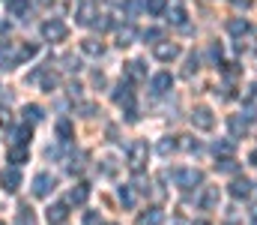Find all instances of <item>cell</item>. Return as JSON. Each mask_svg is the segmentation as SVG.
Returning a JSON list of instances; mask_svg holds the SVG:
<instances>
[{"label":"cell","instance_id":"1","mask_svg":"<svg viewBox=\"0 0 257 225\" xmlns=\"http://www.w3.org/2000/svg\"><path fill=\"white\" fill-rule=\"evenodd\" d=\"M174 183H177V189L189 192V189H197V186L203 183V174H200L197 168H177V171H174Z\"/></svg>","mask_w":257,"mask_h":225},{"label":"cell","instance_id":"2","mask_svg":"<svg viewBox=\"0 0 257 225\" xmlns=\"http://www.w3.org/2000/svg\"><path fill=\"white\" fill-rule=\"evenodd\" d=\"M147 156H150L147 141H132V144H128V156H126L128 168H132L135 174H141V171H144V165H147Z\"/></svg>","mask_w":257,"mask_h":225},{"label":"cell","instance_id":"3","mask_svg":"<svg viewBox=\"0 0 257 225\" xmlns=\"http://www.w3.org/2000/svg\"><path fill=\"white\" fill-rule=\"evenodd\" d=\"M66 33H69V27H66L63 18H48V21H42V39H45V42H63Z\"/></svg>","mask_w":257,"mask_h":225},{"label":"cell","instance_id":"4","mask_svg":"<svg viewBox=\"0 0 257 225\" xmlns=\"http://www.w3.org/2000/svg\"><path fill=\"white\" fill-rule=\"evenodd\" d=\"M21 63V45L15 42H0V66L3 69H15Z\"/></svg>","mask_w":257,"mask_h":225},{"label":"cell","instance_id":"5","mask_svg":"<svg viewBox=\"0 0 257 225\" xmlns=\"http://www.w3.org/2000/svg\"><path fill=\"white\" fill-rule=\"evenodd\" d=\"M192 126L194 129H200V132H209V129L215 126V114H212V108L197 105V108L192 111Z\"/></svg>","mask_w":257,"mask_h":225},{"label":"cell","instance_id":"6","mask_svg":"<svg viewBox=\"0 0 257 225\" xmlns=\"http://www.w3.org/2000/svg\"><path fill=\"white\" fill-rule=\"evenodd\" d=\"M54 186H57V180H54L48 171H39V174L33 177V195H36V198H48V195L54 192Z\"/></svg>","mask_w":257,"mask_h":225},{"label":"cell","instance_id":"7","mask_svg":"<svg viewBox=\"0 0 257 225\" xmlns=\"http://www.w3.org/2000/svg\"><path fill=\"white\" fill-rule=\"evenodd\" d=\"M153 54H156V60L171 63V60L180 57V45L177 42H159V45H153Z\"/></svg>","mask_w":257,"mask_h":225},{"label":"cell","instance_id":"8","mask_svg":"<svg viewBox=\"0 0 257 225\" xmlns=\"http://www.w3.org/2000/svg\"><path fill=\"white\" fill-rule=\"evenodd\" d=\"M111 99H114L117 105H123V108L135 105V93H132V84H128V81H120V84L111 90Z\"/></svg>","mask_w":257,"mask_h":225},{"label":"cell","instance_id":"9","mask_svg":"<svg viewBox=\"0 0 257 225\" xmlns=\"http://www.w3.org/2000/svg\"><path fill=\"white\" fill-rule=\"evenodd\" d=\"M171 87H174V75L171 72H156L150 78V90H153L156 96H165Z\"/></svg>","mask_w":257,"mask_h":225},{"label":"cell","instance_id":"10","mask_svg":"<svg viewBox=\"0 0 257 225\" xmlns=\"http://www.w3.org/2000/svg\"><path fill=\"white\" fill-rule=\"evenodd\" d=\"M248 123H251V114H230L227 117V126H230V138H242L248 132Z\"/></svg>","mask_w":257,"mask_h":225},{"label":"cell","instance_id":"11","mask_svg":"<svg viewBox=\"0 0 257 225\" xmlns=\"http://www.w3.org/2000/svg\"><path fill=\"white\" fill-rule=\"evenodd\" d=\"M96 18H99V15H96V3H81L78 12H75V21H78L81 27H90V24L96 27Z\"/></svg>","mask_w":257,"mask_h":225},{"label":"cell","instance_id":"12","mask_svg":"<svg viewBox=\"0 0 257 225\" xmlns=\"http://www.w3.org/2000/svg\"><path fill=\"white\" fill-rule=\"evenodd\" d=\"M87 198H90V183H75L69 189V195H66V204L81 207V204H87Z\"/></svg>","mask_w":257,"mask_h":225},{"label":"cell","instance_id":"13","mask_svg":"<svg viewBox=\"0 0 257 225\" xmlns=\"http://www.w3.org/2000/svg\"><path fill=\"white\" fill-rule=\"evenodd\" d=\"M218 198H221V192H218V186H203V192H200V210H215L218 207Z\"/></svg>","mask_w":257,"mask_h":225},{"label":"cell","instance_id":"14","mask_svg":"<svg viewBox=\"0 0 257 225\" xmlns=\"http://www.w3.org/2000/svg\"><path fill=\"white\" fill-rule=\"evenodd\" d=\"M45 216H48V222H51V225H63L66 219H69V204H66V201L51 204V207L45 210Z\"/></svg>","mask_w":257,"mask_h":225},{"label":"cell","instance_id":"15","mask_svg":"<svg viewBox=\"0 0 257 225\" xmlns=\"http://www.w3.org/2000/svg\"><path fill=\"white\" fill-rule=\"evenodd\" d=\"M0 183H3V189H6V192H15V189L21 186V171H18L15 165H12V168H3Z\"/></svg>","mask_w":257,"mask_h":225},{"label":"cell","instance_id":"16","mask_svg":"<svg viewBox=\"0 0 257 225\" xmlns=\"http://www.w3.org/2000/svg\"><path fill=\"white\" fill-rule=\"evenodd\" d=\"M227 192H230L236 201H239V198H248V195H251V180H248V177H236Z\"/></svg>","mask_w":257,"mask_h":225},{"label":"cell","instance_id":"17","mask_svg":"<svg viewBox=\"0 0 257 225\" xmlns=\"http://www.w3.org/2000/svg\"><path fill=\"white\" fill-rule=\"evenodd\" d=\"M123 72H126L128 81H144V78H147V66H144L141 60H128L126 66H123Z\"/></svg>","mask_w":257,"mask_h":225},{"label":"cell","instance_id":"18","mask_svg":"<svg viewBox=\"0 0 257 225\" xmlns=\"http://www.w3.org/2000/svg\"><path fill=\"white\" fill-rule=\"evenodd\" d=\"M6 9L12 18H27L30 15V0H6Z\"/></svg>","mask_w":257,"mask_h":225},{"label":"cell","instance_id":"19","mask_svg":"<svg viewBox=\"0 0 257 225\" xmlns=\"http://www.w3.org/2000/svg\"><path fill=\"white\" fill-rule=\"evenodd\" d=\"M135 39H138V30H135V24H123V27L117 30V45H120V48H128Z\"/></svg>","mask_w":257,"mask_h":225},{"label":"cell","instance_id":"20","mask_svg":"<svg viewBox=\"0 0 257 225\" xmlns=\"http://www.w3.org/2000/svg\"><path fill=\"white\" fill-rule=\"evenodd\" d=\"M165 222V213L159 207H147L141 216H138V225H162Z\"/></svg>","mask_w":257,"mask_h":225},{"label":"cell","instance_id":"21","mask_svg":"<svg viewBox=\"0 0 257 225\" xmlns=\"http://www.w3.org/2000/svg\"><path fill=\"white\" fill-rule=\"evenodd\" d=\"M27 156H30V150L24 147V144H12V147L6 150V159H9L15 168H18L21 162H27Z\"/></svg>","mask_w":257,"mask_h":225},{"label":"cell","instance_id":"22","mask_svg":"<svg viewBox=\"0 0 257 225\" xmlns=\"http://www.w3.org/2000/svg\"><path fill=\"white\" fill-rule=\"evenodd\" d=\"M81 51H84V54H90V57H102V51H105V45H102L99 39H93V36H87V39H81Z\"/></svg>","mask_w":257,"mask_h":225},{"label":"cell","instance_id":"23","mask_svg":"<svg viewBox=\"0 0 257 225\" xmlns=\"http://www.w3.org/2000/svg\"><path fill=\"white\" fill-rule=\"evenodd\" d=\"M30 138H33L30 123H21L18 129H12V141H15V144H24V147H27V144H30Z\"/></svg>","mask_w":257,"mask_h":225},{"label":"cell","instance_id":"24","mask_svg":"<svg viewBox=\"0 0 257 225\" xmlns=\"http://www.w3.org/2000/svg\"><path fill=\"white\" fill-rule=\"evenodd\" d=\"M227 30H230L233 36H245V33L251 30V24H248L245 18H230V21H227Z\"/></svg>","mask_w":257,"mask_h":225},{"label":"cell","instance_id":"25","mask_svg":"<svg viewBox=\"0 0 257 225\" xmlns=\"http://www.w3.org/2000/svg\"><path fill=\"white\" fill-rule=\"evenodd\" d=\"M117 198H120V204H123V207H135L138 192H135L132 186H120V189H117Z\"/></svg>","mask_w":257,"mask_h":225},{"label":"cell","instance_id":"26","mask_svg":"<svg viewBox=\"0 0 257 225\" xmlns=\"http://www.w3.org/2000/svg\"><path fill=\"white\" fill-rule=\"evenodd\" d=\"M72 132H75V129H72V120H57V138H60V141H63V144H69V141H72Z\"/></svg>","mask_w":257,"mask_h":225},{"label":"cell","instance_id":"27","mask_svg":"<svg viewBox=\"0 0 257 225\" xmlns=\"http://www.w3.org/2000/svg\"><path fill=\"white\" fill-rule=\"evenodd\" d=\"M15 225H36V213L24 204V207H18V216H15Z\"/></svg>","mask_w":257,"mask_h":225},{"label":"cell","instance_id":"28","mask_svg":"<svg viewBox=\"0 0 257 225\" xmlns=\"http://www.w3.org/2000/svg\"><path fill=\"white\" fill-rule=\"evenodd\" d=\"M48 66H51V63H48ZM48 66H45V72H42V78H39V87H42L45 93H51V90L57 87V75L48 72Z\"/></svg>","mask_w":257,"mask_h":225},{"label":"cell","instance_id":"29","mask_svg":"<svg viewBox=\"0 0 257 225\" xmlns=\"http://www.w3.org/2000/svg\"><path fill=\"white\" fill-rule=\"evenodd\" d=\"M168 21H171V24H177V27H186V9H183V6L168 9Z\"/></svg>","mask_w":257,"mask_h":225},{"label":"cell","instance_id":"30","mask_svg":"<svg viewBox=\"0 0 257 225\" xmlns=\"http://www.w3.org/2000/svg\"><path fill=\"white\" fill-rule=\"evenodd\" d=\"M42 117H45V111H42L39 105H24V123H27V120H30V123H39Z\"/></svg>","mask_w":257,"mask_h":225},{"label":"cell","instance_id":"31","mask_svg":"<svg viewBox=\"0 0 257 225\" xmlns=\"http://www.w3.org/2000/svg\"><path fill=\"white\" fill-rule=\"evenodd\" d=\"M144 42H153V45L165 42V30H162V27H150V30H144Z\"/></svg>","mask_w":257,"mask_h":225},{"label":"cell","instance_id":"32","mask_svg":"<svg viewBox=\"0 0 257 225\" xmlns=\"http://www.w3.org/2000/svg\"><path fill=\"white\" fill-rule=\"evenodd\" d=\"M177 147H180V138H171V135H168V138H162V141H159V153H162V156L174 153Z\"/></svg>","mask_w":257,"mask_h":225},{"label":"cell","instance_id":"33","mask_svg":"<svg viewBox=\"0 0 257 225\" xmlns=\"http://www.w3.org/2000/svg\"><path fill=\"white\" fill-rule=\"evenodd\" d=\"M144 3H147V12L150 15H162L168 9V0H144Z\"/></svg>","mask_w":257,"mask_h":225},{"label":"cell","instance_id":"34","mask_svg":"<svg viewBox=\"0 0 257 225\" xmlns=\"http://www.w3.org/2000/svg\"><path fill=\"white\" fill-rule=\"evenodd\" d=\"M215 156H224V159H230V153H233V141H215Z\"/></svg>","mask_w":257,"mask_h":225},{"label":"cell","instance_id":"35","mask_svg":"<svg viewBox=\"0 0 257 225\" xmlns=\"http://www.w3.org/2000/svg\"><path fill=\"white\" fill-rule=\"evenodd\" d=\"M197 63H200V57H197V54H189V63H186V69H183V75H186V78H192V75L197 72V69H200Z\"/></svg>","mask_w":257,"mask_h":225},{"label":"cell","instance_id":"36","mask_svg":"<svg viewBox=\"0 0 257 225\" xmlns=\"http://www.w3.org/2000/svg\"><path fill=\"white\" fill-rule=\"evenodd\" d=\"M63 69H69V72H78V69H81V60H78V57H72V54H66L63 57Z\"/></svg>","mask_w":257,"mask_h":225},{"label":"cell","instance_id":"37","mask_svg":"<svg viewBox=\"0 0 257 225\" xmlns=\"http://www.w3.org/2000/svg\"><path fill=\"white\" fill-rule=\"evenodd\" d=\"M84 225H102V216H99L96 210H87V213H84Z\"/></svg>","mask_w":257,"mask_h":225},{"label":"cell","instance_id":"38","mask_svg":"<svg viewBox=\"0 0 257 225\" xmlns=\"http://www.w3.org/2000/svg\"><path fill=\"white\" fill-rule=\"evenodd\" d=\"M96 111H99V108H96L93 102H84V105H81V114H84V117H96Z\"/></svg>","mask_w":257,"mask_h":225},{"label":"cell","instance_id":"39","mask_svg":"<svg viewBox=\"0 0 257 225\" xmlns=\"http://www.w3.org/2000/svg\"><path fill=\"white\" fill-rule=\"evenodd\" d=\"M209 60H212V63L221 60V45H209Z\"/></svg>","mask_w":257,"mask_h":225},{"label":"cell","instance_id":"40","mask_svg":"<svg viewBox=\"0 0 257 225\" xmlns=\"http://www.w3.org/2000/svg\"><path fill=\"white\" fill-rule=\"evenodd\" d=\"M230 3H233L236 9H251V6H254V0H230Z\"/></svg>","mask_w":257,"mask_h":225},{"label":"cell","instance_id":"41","mask_svg":"<svg viewBox=\"0 0 257 225\" xmlns=\"http://www.w3.org/2000/svg\"><path fill=\"white\" fill-rule=\"evenodd\" d=\"M9 120H12V117H9V111L0 105V126H9Z\"/></svg>","mask_w":257,"mask_h":225},{"label":"cell","instance_id":"42","mask_svg":"<svg viewBox=\"0 0 257 225\" xmlns=\"http://www.w3.org/2000/svg\"><path fill=\"white\" fill-rule=\"evenodd\" d=\"M81 90H84V87H81V84H75V81H72V84H69V96H81Z\"/></svg>","mask_w":257,"mask_h":225},{"label":"cell","instance_id":"43","mask_svg":"<svg viewBox=\"0 0 257 225\" xmlns=\"http://www.w3.org/2000/svg\"><path fill=\"white\" fill-rule=\"evenodd\" d=\"M248 162H251V165H254V168H257V147L251 150V153H248Z\"/></svg>","mask_w":257,"mask_h":225},{"label":"cell","instance_id":"44","mask_svg":"<svg viewBox=\"0 0 257 225\" xmlns=\"http://www.w3.org/2000/svg\"><path fill=\"white\" fill-rule=\"evenodd\" d=\"M36 3H42V6H48V3H51V0H36Z\"/></svg>","mask_w":257,"mask_h":225},{"label":"cell","instance_id":"45","mask_svg":"<svg viewBox=\"0 0 257 225\" xmlns=\"http://www.w3.org/2000/svg\"><path fill=\"white\" fill-rule=\"evenodd\" d=\"M251 225H257V216H254V219H251Z\"/></svg>","mask_w":257,"mask_h":225},{"label":"cell","instance_id":"46","mask_svg":"<svg viewBox=\"0 0 257 225\" xmlns=\"http://www.w3.org/2000/svg\"><path fill=\"white\" fill-rule=\"evenodd\" d=\"M108 225H117V222H108Z\"/></svg>","mask_w":257,"mask_h":225},{"label":"cell","instance_id":"47","mask_svg":"<svg viewBox=\"0 0 257 225\" xmlns=\"http://www.w3.org/2000/svg\"><path fill=\"white\" fill-rule=\"evenodd\" d=\"M0 225H3V222H0Z\"/></svg>","mask_w":257,"mask_h":225}]
</instances>
